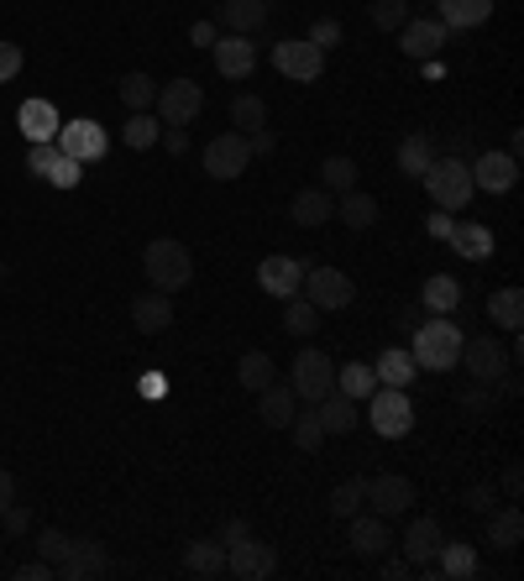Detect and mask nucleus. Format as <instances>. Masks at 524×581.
<instances>
[{"instance_id": "nucleus-60", "label": "nucleus", "mask_w": 524, "mask_h": 581, "mask_svg": "<svg viewBox=\"0 0 524 581\" xmlns=\"http://www.w3.org/2000/svg\"><path fill=\"white\" fill-rule=\"evenodd\" d=\"M11 503H16V476H11L5 467H0V513H5Z\"/></svg>"}, {"instance_id": "nucleus-26", "label": "nucleus", "mask_w": 524, "mask_h": 581, "mask_svg": "<svg viewBox=\"0 0 524 581\" xmlns=\"http://www.w3.org/2000/svg\"><path fill=\"white\" fill-rule=\"evenodd\" d=\"M16 126H22L26 142H52L58 126H63V116H58L48 100H26V106L16 110Z\"/></svg>"}, {"instance_id": "nucleus-1", "label": "nucleus", "mask_w": 524, "mask_h": 581, "mask_svg": "<svg viewBox=\"0 0 524 581\" xmlns=\"http://www.w3.org/2000/svg\"><path fill=\"white\" fill-rule=\"evenodd\" d=\"M462 325L451 315H436V319H425V325H415V367L425 372H451L456 367V356H462Z\"/></svg>"}, {"instance_id": "nucleus-61", "label": "nucleus", "mask_w": 524, "mask_h": 581, "mask_svg": "<svg viewBox=\"0 0 524 581\" xmlns=\"http://www.w3.org/2000/svg\"><path fill=\"white\" fill-rule=\"evenodd\" d=\"M378 571H383L389 581H404L409 571H415V566H409V560H378Z\"/></svg>"}, {"instance_id": "nucleus-49", "label": "nucleus", "mask_w": 524, "mask_h": 581, "mask_svg": "<svg viewBox=\"0 0 524 581\" xmlns=\"http://www.w3.org/2000/svg\"><path fill=\"white\" fill-rule=\"evenodd\" d=\"M52 158H58V142H32V147H26V168H32V179H48Z\"/></svg>"}, {"instance_id": "nucleus-32", "label": "nucleus", "mask_w": 524, "mask_h": 581, "mask_svg": "<svg viewBox=\"0 0 524 581\" xmlns=\"http://www.w3.org/2000/svg\"><path fill=\"white\" fill-rule=\"evenodd\" d=\"M236 377H241V394H262L267 383H278V367H273V356H267V351H241Z\"/></svg>"}, {"instance_id": "nucleus-37", "label": "nucleus", "mask_w": 524, "mask_h": 581, "mask_svg": "<svg viewBox=\"0 0 524 581\" xmlns=\"http://www.w3.org/2000/svg\"><path fill=\"white\" fill-rule=\"evenodd\" d=\"M430 162H436V142H430L425 132H415V136H404V142H398V168H404L409 179H419Z\"/></svg>"}, {"instance_id": "nucleus-18", "label": "nucleus", "mask_w": 524, "mask_h": 581, "mask_svg": "<svg viewBox=\"0 0 524 581\" xmlns=\"http://www.w3.org/2000/svg\"><path fill=\"white\" fill-rule=\"evenodd\" d=\"M346 524H352V550L362 560H383L393 550V529L383 513H352Z\"/></svg>"}, {"instance_id": "nucleus-34", "label": "nucleus", "mask_w": 524, "mask_h": 581, "mask_svg": "<svg viewBox=\"0 0 524 581\" xmlns=\"http://www.w3.org/2000/svg\"><path fill=\"white\" fill-rule=\"evenodd\" d=\"M436 571L451 577V581H472V577H477V550L462 545V540H445L441 555H436Z\"/></svg>"}, {"instance_id": "nucleus-28", "label": "nucleus", "mask_w": 524, "mask_h": 581, "mask_svg": "<svg viewBox=\"0 0 524 581\" xmlns=\"http://www.w3.org/2000/svg\"><path fill=\"white\" fill-rule=\"evenodd\" d=\"M456 304H462V283H456L451 273L425 278V289H419V310H430V315H451Z\"/></svg>"}, {"instance_id": "nucleus-7", "label": "nucleus", "mask_w": 524, "mask_h": 581, "mask_svg": "<svg viewBox=\"0 0 524 581\" xmlns=\"http://www.w3.org/2000/svg\"><path fill=\"white\" fill-rule=\"evenodd\" d=\"M299 293L310 299L320 315H336V310H346L352 304V278L341 273V267H305V283H299Z\"/></svg>"}, {"instance_id": "nucleus-30", "label": "nucleus", "mask_w": 524, "mask_h": 581, "mask_svg": "<svg viewBox=\"0 0 524 581\" xmlns=\"http://www.w3.org/2000/svg\"><path fill=\"white\" fill-rule=\"evenodd\" d=\"M520 540H524V513L514 503L488 513V545H493V550H520Z\"/></svg>"}, {"instance_id": "nucleus-2", "label": "nucleus", "mask_w": 524, "mask_h": 581, "mask_svg": "<svg viewBox=\"0 0 524 581\" xmlns=\"http://www.w3.org/2000/svg\"><path fill=\"white\" fill-rule=\"evenodd\" d=\"M142 267H147V283L157 293H179L194 283V257H189V246L174 237H157L147 241V252H142Z\"/></svg>"}, {"instance_id": "nucleus-59", "label": "nucleus", "mask_w": 524, "mask_h": 581, "mask_svg": "<svg viewBox=\"0 0 524 581\" xmlns=\"http://www.w3.org/2000/svg\"><path fill=\"white\" fill-rule=\"evenodd\" d=\"M252 529H247V519H226V529H221V545H236V540H247Z\"/></svg>"}, {"instance_id": "nucleus-24", "label": "nucleus", "mask_w": 524, "mask_h": 581, "mask_svg": "<svg viewBox=\"0 0 524 581\" xmlns=\"http://www.w3.org/2000/svg\"><path fill=\"white\" fill-rule=\"evenodd\" d=\"M288 215H294V226H305V231H314V226H325V220H336V194H325V189H299L294 194V205H288Z\"/></svg>"}, {"instance_id": "nucleus-48", "label": "nucleus", "mask_w": 524, "mask_h": 581, "mask_svg": "<svg viewBox=\"0 0 524 581\" xmlns=\"http://www.w3.org/2000/svg\"><path fill=\"white\" fill-rule=\"evenodd\" d=\"M79 179H84V162L69 158V153H58V158H52V168H48V184L52 189H74Z\"/></svg>"}, {"instance_id": "nucleus-42", "label": "nucleus", "mask_w": 524, "mask_h": 581, "mask_svg": "<svg viewBox=\"0 0 524 581\" xmlns=\"http://www.w3.org/2000/svg\"><path fill=\"white\" fill-rule=\"evenodd\" d=\"M121 142H127L131 153H147V147L157 142V121L147 116V110H131L127 126H121Z\"/></svg>"}, {"instance_id": "nucleus-40", "label": "nucleus", "mask_w": 524, "mask_h": 581, "mask_svg": "<svg viewBox=\"0 0 524 581\" xmlns=\"http://www.w3.org/2000/svg\"><path fill=\"white\" fill-rule=\"evenodd\" d=\"M320 189H325V194H346V189H357V162L346 158V153L325 158V162H320Z\"/></svg>"}, {"instance_id": "nucleus-50", "label": "nucleus", "mask_w": 524, "mask_h": 581, "mask_svg": "<svg viewBox=\"0 0 524 581\" xmlns=\"http://www.w3.org/2000/svg\"><path fill=\"white\" fill-rule=\"evenodd\" d=\"M310 43L320 48V53H325V48H336V43H341V22H336V16H320V22L310 27Z\"/></svg>"}, {"instance_id": "nucleus-6", "label": "nucleus", "mask_w": 524, "mask_h": 581, "mask_svg": "<svg viewBox=\"0 0 524 581\" xmlns=\"http://www.w3.org/2000/svg\"><path fill=\"white\" fill-rule=\"evenodd\" d=\"M456 362L472 372V383H477V388H493L498 377H509V351H503L498 336H467Z\"/></svg>"}, {"instance_id": "nucleus-43", "label": "nucleus", "mask_w": 524, "mask_h": 581, "mask_svg": "<svg viewBox=\"0 0 524 581\" xmlns=\"http://www.w3.org/2000/svg\"><path fill=\"white\" fill-rule=\"evenodd\" d=\"M284 325L294 330V336H314V325H320V310H314L305 293H294V299H284Z\"/></svg>"}, {"instance_id": "nucleus-55", "label": "nucleus", "mask_w": 524, "mask_h": 581, "mask_svg": "<svg viewBox=\"0 0 524 581\" xmlns=\"http://www.w3.org/2000/svg\"><path fill=\"white\" fill-rule=\"evenodd\" d=\"M0 524H5V534H26V529H32V513H26V508H16V503H11V508H5V513H0Z\"/></svg>"}, {"instance_id": "nucleus-27", "label": "nucleus", "mask_w": 524, "mask_h": 581, "mask_svg": "<svg viewBox=\"0 0 524 581\" xmlns=\"http://www.w3.org/2000/svg\"><path fill=\"white\" fill-rule=\"evenodd\" d=\"M493 16V0H441V22L445 32H467V27H483Z\"/></svg>"}, {"instance_id": "nucleus-17", "label": "nucleus", "mask_w": 524, "mask_h": 581, "mask_svg": "<svg viewBox=\"0 0 524 581\" xmlns=\"http://www.w3.org/2000/svg\"><path fill=\"white\" fill-rule=\"evenodd\" d=\"M467 168H472V189H488V194H509L520 184V158H509V153H477Z\"/></svg>"}, {"instance_id": "nucleus-4", "label": "nucleus", "mask_w": 524, "mask_h": 581, "mask_svg": "<svg viewBox=\"0 0 524 581\" xmlns=\"http://www.w3.org/2000/svg\"><path fill=\"white\" fill-rule=\"evenodd\" d=\"M288 388H294L299 403H320L325 394H336V362H331L325 351L305 346V351L294 356V367H288Z\"/></svg>"}, {"instance_id": "nucleus-19", "label": "nucleus", "mask_w": 524, "mask_h": 581, "mask_svg": "<svg viewBox=\"0 0 524 581\" xmlns=\"http://www.w3.org/2000/svg\"><path fill=\"white\" fill-rule=\"evenodd\" d=\"M267 16H273V5H267V0H221V5H215V27L236 32V37L262 32V27H267Z\"/></svg>"}, {"instance_id": "nucleus-39", "label": "nucleus", "mask_w": 524, "mask_h": 581, "mask_svg": "<svg viewBox=\"0 0 524 581\" xmlns=\"http://www.w3.org/2000/svg\"><path fill=\"white\" fill-rule=\"evenodd\" d=\"M378 388V372L367 367V362H346V367H336V394L341 398H367Z\"/></svg>"}, {"instance_id": "nucleus-13", "label": "nucleus", "mask_w": 524, "mask_h": 581, "mask_svg": "<svg viewBox=\"0 0 524 581\" xmlns=\"http://www.w3.org/2000/svg\"><path fill=\"white\" fill-rule=\"evenodd\" d=\"M441 545H445V534H441V524H436L430 513L409 519L404 540H398V550H404V560H409L415 571H430V566H436V555H441Z\"/></svg>"}, {"instance_id": "nucleus-64", "label": "nucleus", "mask_w": 524, "mask_h": 581, "mask_svg": "<svg viewBox=\"0 0 524 581\" xmlns=\"http://www.w3.org/2000/svg\"><path fill=\"white\" fill-rule=\"evenodd\" d=\"M0 283H5V263H0Z\"/></svg>"}, {"instance_id": "nucleus-10", "label": "nucleus", "mask_w": 524, "mask_h": 581, "mask_svg": "<svg viewBox=\"0 0 524 581\" xmlns=\"http://www.w3.org/2000/svg\"><path fill=\"white\" fill-rule=\"evenodd\" d=\"M52 142H58V153H69V158H79V162H95V158H105V153H110V136H105V126H100V121H90V116L63 121Z\"/></svg>"}, {"instance_id": "nucleus-9", "label": "nucleus", "mask_w": 524, "mask_h": 581, "mask_svg": "<svg viewBox=\"0 0 524 581\" xmlns=\"http://www.w3.org/2000/svg\"><path fill=\"white\" fill-rule=\"evenodd\" d=\"M157 116H163V126H189L200 110H205V89L194 80H168L157 89Z\"/></svg>"}, {"instance_id": "nucleus-57", "label": "nucleus", "mask_w": 524, "mask_h": 581, "mask_svg": "<svg viewBox=\"0 0 524 581\" xmlns=\"http://www.w3.org/2000/svg\"><path fill=\"white\" fill-rule=\"evenodd\" d=\"M189 43H194V48H215V22H194V27H189Z\"/></svg>"}, {"instance_id": "nucleus-25", "label": "nucleus", "mask_w": 524, "mask_h": 581, "mask_svg": "<svg viewBox=\"0 0 524 581\" xmlns=\"http://www.w3.org/2000/svg\"><path fill=\"white\" fill-rule=\"evenodd\" d=\"M451 252H462L467 263H488L493 257V231L488 226H477V220H451Z\"/></svg>"}, {"instance_id": "nucleus-46", "label": "nucleus", "mask_w": 524, "mask_h": 581, "mask_svg": "<svg viewBox=\"0 0 524 581\" xmlns=\"http://www.w3.org/2000/svg\"><path fill=\"white\" fill-rule=\"evenodd\" d=\"M409 22V0H372V27L378 32H398Z\"/></svg>"}, {"instance_id": "nucleus-20", "label": "nucleus", "mask_w": 524, "mask_h": 581, "mask_svg": "<svg viewBox=\"0 0 524 581\" xmlns=\"http://www.w3.org/2000/svg\"><path fill=\"white\" fill-rule=\"evenodd\" d=\"M258 283H262V293H273V299H294L299 283H305V263H294L284 252H278V257H262Z\"/></svg>"}, {"instance_id": "nucleus-5", "label": "nucleus", "mask_w": 524, "mask_h": 581, "mask_svg": "<svg viewBox=\"0 0 524 581\" xmlns=\"http://www.w3.org/2000/svg\"><path fill=\"white\" fill-rule=\"evenodd\" d=\"M367 414H372V429L383 435V440H398V435H409L415 429V403H409V388H372L367 394Z\"/></svg>"}, {"instance_id": "nucleus-22", "label": "nucleus", "mask_w": 524, "mask_h": 581, "mask_svg": "<svg viewBox=\"0 0 524 581\" xmlns=\"http://www.w3.org/2000/svg\"><path fill=\"white\" fill-rule=\"evenodd\" d=\"M215 69H221L226 80H247V74L258 69V48H252L247 37L226 32V37H215Z\"/></svg>"}, {"instance_id": "nucleus-56", "label": "nucleus", "mask_w": 524, "mask_h": 581, "mask_svg": "<svg viewBox=\"0 0 524 581\" xmlns=\"http://www.w3.org/2000/svg\"><path fill=\"white\" fill-rule=\"evenodd\" d=\"M163 147H168L174 158H183V153H189V132H183V126H168V132H163Z\"/></svg>"}, {"instance_id": "nucleus-58", "label": "nucleus", "mask_w": 524, "mask_h": 581, "mask_svg": "<svg viewBox=\"0 0 524 581\" xmlns=\"http://www.w3.org/2000/svg\"><path fill=\"white\" fill-rule=\"evenodd\" d=\"M163 394H168L163 372H142V398H163Z\"/></svg>"}, {"instance_id": "nucleus-8", "label": "nucleus", "mask_w": 524, "mask_h": 581, "mask_svg": "<svg viewBox=\"0 0 524 581\" xmlns=\"http://www.w3.org/2000/svg\"><path fill=\"white\" fill-rule=\"evenodd\" d=\"M273 69L294 84H314L320 69H325V53L314 48L310 37H284V43H273Z\"/></svg>"}, {"instance_id": "nucleus-38", "label": "nucleus", "mask_w": 524, "mask_h": 581, "mask_svg": "<svg viewBox=\"0 0 524 581\" xmlns=\"http://www.w3.org/2000/svg\"><path fill=\"white\" fill-rule=\"evenodd\" d=\"M362 503H367V476H346L325 508H331V519H352V513H362Z\"/></svg>"}, {"instance_id": "nucleus-45", "label": "nucleus", "mask_w": 524, "mask_h": 581, "mask_svg": "<svg viewBox=\"0 0 524 581\" xmlns=\"http://www.w3.org/2000/svg\"><path fill=\"white\" fill-rule=\"evenodd\" d=\"M121 100H127V110H153L157 80H147V74H136V69H131L127 80H121Z\"/></svg>"}, {"instance_id": "nucleus-15", "label": "nucleus", "mask_w": 524, "mask_h": 581, "mask_svg": "<svg viewBox=\"0 0 524 581\" xmlns=\"http://www.w3.org/2000/svg\"><path fill=\"white\" fill-rule=\"evenodd\" d=\"M367 503H372V513L398 519V513H409V503H415V482H409V476H398V472L367 476Z\"/></svg>"}, {"instance_id": "nucleus-53", "label": "nucleus", "mask_w": 524, "mask_h": 581, "mask_svg": "<svg viewBox=\"0 0 524 581\" xmlns=\"http://www.w3.org/2000/svg\"><path fill=\"white\" fill-rule=\"evenodd\" d=\"M16 74H22V48H16V43H0V84L16 80Z\"/></svg>"}, {"instance_id": "nucleus-63", "label": "nucleus", "mask_w": 524, "mask_h": 581, "mask_svg": "<svg viewBox=\"0 0 524 581\" xmlns=\"http://www.w3.org/2000/svg\"><path fill=\"white\" fill-rule=\"evenodd\" d=\"M462 409H467V414H483V409H488V388H483V394H467L462 398Z\"/></svg>"}, {"instance_id": "nucleus-23", "label": "nucleus", "mask_w": 524, "mask_h": 581, "mask_svg": "<svg viewBox=\"0 0 524 581\" xmlns=\"http://www.w3.org/2000/svg\"><path fill=\"white\" fill-rule=\"evenodd\" d=\"M294 414H299V398H294L288 383H267V388L258 394V420L267 424V429H288Z\"/></svg>"}, {"instance_id": "nucleus-33", "label": "nucleus", "mask_w": 524, "mask_h": 581, "mask_svg": "<svg viewBox=\"0 0 524 581\" xmlns=\"http://www.w3.org/2000/svg\"><path fill=\"white\" fill-rule=\"evenodd\" d=\"M320 424H325V435H352L357 429V398H341V394H325L320 403Z\"/></svg>"}, {"instance_id": "nucleus-16", "label": "nucleus", "mask_w": 524, "mask_h": 581, "mask_svg": "<svg viewBox=\"0 0 524 581\" xmlns=\"http://www.w3.org/2000/svg\"><path fill=\"white\" fill-rule=\"evenodd\" d=\"M398 32H404V37H398V48L415 58V63H436V58H441V48L451 43V32H445L436 16H419V22L409 16Z\"/></svg>"}, {"instance_id": "nucleus-3", "label": "nucleus", "mask_w": 524, "mask_h": 581, "mask_svg": "<svg viewBox=\"0 0 524 581\" xmlns=\"http://www.w3.org/2000/svg\"><path fill=\"white\" fill-rule=\"evenodd\" d=\"M419 179H425V194H430L441 210H467L472 194H477V189H472L467 158H436L425 173H419Z\"/></svg>"}, {"instance_id": "nucleus-54", "label": "nucleus", "mask_w": 524, "mask_h": 581, "mask_svg": "<svg viewBox=\"0 0 524 581\" xmlns=\"http://www.w3.org/2000/svg\"><path fill=\"white\" fill-rule=\"evenodd\" d=\"M247 147H252V158H273V153H278V136H273L267 126H262V132H252V136H247Z\"/></svg>"}, {"instance_id": "nucleus-21", "label": "nucleus", "mask_w": 524, "mask_h": 581, "mask_svg": "<svg viewBox=\"0 0 524 581\" xmlns=\"http://www.w3.org/2000/svg\"><path fill=\"white\" fill-rule=\"evenodd\" d=\"M131 325H136V336H163L168 325H174V299L168 293H136L131 299Z\"/></svg>"}, {"instance_id": "nucleus-51", "label": "nucleus", "mask_w": 524, "mask_h": 581, "mask_svg": "<svg viewBox=\"0 0 524 581\" xmlns=\"http://www.w3.org/2000/svg\"><path fill=\"white\" fill-rule=\"evenodd\" d=\"M11 577H16V581H58V571H52L48 560H43V555H37V560H26V566H16V571H11Z\"/></svg>"}, {"instance_id": "nucleus-62", "label": "nucleus", "mask_w": 524, "mask_h": 581, "mask_svg": "<svg viewBox=\"0 0 524 581\" xmlns=\"http://www.w3.org/2000/svg\"><path fill=\"white\" fill-rule=\"evenodd\" d=\"M503 493H509V498H520V493H524V472H520V467H503Z\"/></svg>"}, {"instance_id": "nucleus-14", "label": "nucleus", "mask_w": 524, "mask_h": 581, "mask_svg": "<svg viewBox=\"0 0 524 581\" xmlns=\"http://www.w3.org/2000/svg\"><path fill=\"white\" fill-rule=\"evenodd\" d=\"M110 571V550L100 540H74L69 555L58 560V581H100Z\"/></svg>"}, {"instance_id": "nucleus-47", "label": "nucleus", "mask_w": 524, "mask_h": 581, "mask_svg": "<svg viewBox=\"0 0 524 581\" xmlns=\"http://www.w3.org/2000/svg\"><path fill=\"white\" fill-rule=\"evenodd\" d=\"M69 545H74V540H69V534H63V529H37V555H43V560H48L52 571H58V560H63V555H69Z\"/></svg>"}, {"instance_id": "nucleus-11", "label": "nucleus", "mask_w": 524, "mask_h": 581, "mask_svg": "<svg viewBox=\"0 0 524 581\" xmlns=\"http://www.w3.org/2000/svg\"><path fill=\"white\" fill-rule=\"evenodd\" d=\"M247 162H252V147H247V136L241 132H221V136H210V147H205V173L210 179H241L247 173Z\"/></svg>"}, {"instance_id": "nucleus-44", "label": "nucleus", "mask_w": 524, "mask_h": 581, "mask_svg": "<svg viewBox=\"0 0 524 581\" xmlns=\"http://www.w3.org/2000/svg\"><path fill=\"white\" fill-rule=\"evenodd\" d=\"M288 435H294V446H299V450H320V446H325V424H320V409H310V414H294Z\"/></svg>"}, {"instance_id": "nucleus-31", "label": "nucleus", "mask_w": 524, "mask_h": 581, "mask_svg": "<svg viewBox=\"0 0 524 581\" xmlns=\"http://www.w3.org/2000/svg\"><path fill=\"white\" fill-rule=\"evenodd\" d=\"M183 571H194V577H226V545L221 540H194L183 550Z\"/></svg>"}, {"instance_id": "nucleus-35", "label": "nucleus", "mask_w": 524, "mask_h": 581, "mask_svg": "<svg viewBox=\"0 0 524 581\" xmlns=\"http://www.w3.org/2000/svg\"><path fill=\"white\" fill-rule=\"evenodd\" d=\"M336 220L341 226H352V231H367V226L378 220V199L362 194V189H346V194L336 199Z\"/></svg>"}, {"instance_id": "nucleus-41", "label": "nucleus", "mask_w": 524, "mask_h": 581, "mask_svg": "<svg viewBox=\"0 0 524 581\" xmlns=\"http://www.w3.org/2000/svg\"><path fill=\"white\" fill-rule=\"evenodd\" d=\"M231 121L241 126V136H252L267 126V100L262 95H236L231 100Z\"/></svg>"}, {"instance_id": "nucleus-29", "label": "nucleus", "mask_w": 524, "mask_h": 581, "mask_svg": "<svg viewBox=\"0 0 524 581\" xmlns=\"http://www.w3.org/2000/svg\"><path fill=\"white\" fill-rule=\"evenodd\" d=\"M372 372H378V383H383V388H409L419 367H415V356H409L404 346H389V351L372 362Z\"/></svg>"}, {"instance_id": "nucleus-52", "label": "nucleus", "mask_w": 524, "mask_h": 581, "mask_svg": "<svg viewBox=\"0 0 524 581\" xmlns=\"http://www.w3.org/2000/svg\"><path fill=\"white\" fill-rule=\"evenodd\" d=\"M462 503H467L472 513H493V487H488V482H477V487L462 493Z\"/></svg>"}, {"instance_id": "nucleus-12", "label": "nucleus", "mask_w": 524, "mask_h": 581, "mask_svg": "<svg viewBox=\"0 0 524 581\" xmlns=\"http://www.w3.org/2000/svg\"><path fill=\"white\" fill-rule=\"evenodd\" d=\"M226 571H231V577H241V581H267L273 571H278V550L247 534V540L226 545Z\"/></svg>"}, {"instance_id": "nucleus-36", "label": "nucleus", "mask_w": 524, "mask_h": 581, "mask_svg": "<svg viewBox=\"0 0 524 581\" xmlns=\"http://www.w3.org/2000/svg\"><path fill=\"white\" fill-rule=\"evenodd\" d=\"M488 319H493L498 330L520 336V325H524V289H498L493 299H488Z\"/></svg>"}]
</instances>
